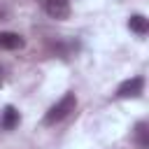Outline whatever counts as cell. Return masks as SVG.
Returning <instances> with one entry per match:
<instances>
[{
    "label": "cell",
    "mask_w": 149,
    "mask_h": 149,
    "mask_svg": "<svg viewBox=\"0 0 149 149\" xmlns=\"http://www.w3.org/2000/svg\"><path fill=\"white\" fill-rule=\"evenodd\" d=\"M133 135H135V142L140 149H149V123L147 121H137Z\"/></svg>",
    "instance_id": "obj_7"
},
{
    "label": "cell",
    "mask_w": 149,
    "mask_h": 149,
    "mask_svg": "<svg viewBox=\"0 0 149 149\" xmlns=\"http://www.w3.org/2000/svg\"><path fill=\"white\" fill-rule=\"evenodd\" d=\"M19 121H21V116H19V109H16L14 105H7V107L2 109V116H0V126H2L5 130H14V128L19 126Z\"/></svg>",
    "instance_id": "obj_4"
},
{
    "label": "cell",
    "mask_w": 149,
    "mask_h": 149,
    "mask_svg": "<svg viewBox=\"0 0 149 149\" xmlns=\"http://www.w3.org/2000/svg\"><path fill=\"white\" fill-rule=\"evenodd\" d=\"M128 28L135 33V35H147L149 33V19L144 16V14H133L130 19H128Z\"/></svg>",
    "instance_id": "obj_6"
},
{
    "label": "cell",
    "mask_w": 149,
    "mask_h": 149,
    "mask_svg": "<svg viewBox=\"0 0 149 149\" xmlns=\"http://www.w3.org/2000/svg\"><path fill=\"white\" fill-rule=\"evenodd\" d=\"M0 81H2V68H0Z\"/></svg>",
    "instance_id": "obj_8"
},
{
    "label": "cell",
    "mask_w": 149,
    "mask_h": 149,
    "mask_svg": "<svg viewBox=\"0 0 149 149\" xmlns=\"http://www.w3.org/2000/svg\"><path fill=\"white\" fill-rule=\"evenodd\" d=\"M26 42H23V37L19 35V33H0V49H5V51H14V49H21Z\"/></svg>",
    "instance_id": "obj_5"
},
{
    "label": "cell",
    "mask_w": 149,
    "mask_h": 149,
    "mask_svg": "<svg viewBox=\"0 0 149 149\" xmlns=\"http://www.w3.org/2000/svg\"><path fill=\"white\" fill-rule=\"evenodd\" d=\"M44 12L56 21H65L70 16V2L68 0H44Z\"/></svg>",
    "instance_id": "obj_3"
},
{
    "label": "cell",
    "mask_w": 149,
    "mask_h": 149,
    "mask_svg": "<svg viewBox=\"0 0 149 149\" xmlns=\"http://www.w3.org/2000/svg\"><path fill=\"white\" fill-rule=\"evenodd\" d=\"M74 107H77V95H74V93H65L56 105H51V107L47 109L42 123H44V126H56V123H61L63 119H68V116L74 112Z\"/></svg>",
    "instance_id": "obj_1"
},
{
    "label": "cell",
    "mask_w": 149,
    "mask_h": 149,
    "mask_svg": "<svg viewBox=\"0 0 149 149\" xmlns=\"http://www.w3.org/2000/svg\"><path fill=\"white\" fill-rule=\"evenodd\" d=\"M142 91H144V77H130L119 84L116 98H137Z\"/></svg>",
    "instance_id": "obj_2"
}]
</instances>
